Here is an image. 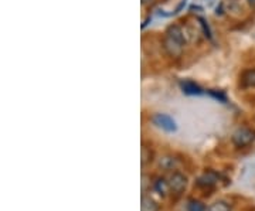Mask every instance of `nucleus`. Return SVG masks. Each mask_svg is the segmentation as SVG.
<instances>
[{"mask_svg": "<svg viewBox=\"0 0 255 211\" xmlns=\"http://www.w3.org/2000/svg\"><path fill=\"white\" fill-rule=\"evenodd\" d=\"M164 50L172 57H179L182 54L183 47L186 44V36L184 31L179 26H169L164 33Z\"/></svg>", "mask_w": 255, "mask_h": 211, "instance_id": "f257e3e1", "label": "nucleus"}, {"mask_svg": "<svg viewBox=\"0 0 255 211\" xmlns=\"http://www.w3.org/2000/svg\"><path fill=\"white\" fill-rule=\"evenodd\" d=\"M254 132L253 130H250V129L247 128H241L238 129L237 132L233 135V142H234V145L238 147H244L248 146L250 143H253L254 142Z\"/></svg>", "mask_w": 255, "mask_h": 211, "instance_id": "f03ea898", "label": "nucleus"}, {"mask_svg": "<svg viewBox=\"0 0 255 211\" xmlns=\"http://www.w3.org/2000/svg\"><path fill=\"white\" fill-rule=\"evenodd\" d=\"M152 122L155 123L156 126L162 128L166 132H176L177 126H176V122H174L169 115H164V113H156L152 116Z\"/></svg>", "mask_w": 255, "mask_h": 211, "instance_id": "7ed1b4c3", "label": "nucleus"}, {"mask_svg": "<svg viewBox=\"0 0 255 211\" xmlns=\"http://www.w3.org/2000/svg\"><path fill=\"white\" fill-rule=\"evenodd\" d=\"M186 186H187V177L186 176H183L182 173H174L170 177V180H169V187H170V190H173L174 193L180 194L186 189Z\"/></svg>", "mask_w": 255, "mask_h": 211, "instance_id": "20e7f679", "label": "nucleus"}, {"mask_svg": "<svg viewBox=\"0 0 255 211\" xmlns=\"http://www.w3.org/2000/svg\"><path fill=\"white\" fill-rule=\"evenodd\" d=\"M180 88L182 91L186 94V95H203L204 94V90L201 88L199 84H196L194 81H190V80H182L180 83Z\"/></svg>", "mask_w": 255, "mask_h": 211, "instance_id": "39448f33", "label": "nucleus"}, {"mask_svg": "<svg viewBox=\"0 0 255 211\" xmlns=\"http://www.w3.org/2000/svg\"><path fill=\"white\" fill-rule=\"evenodd\" d=\"M217 180H219V177H217L216 173H213V172H207V173H204V175L201 176L200 179H199L197 184H199L200 187H203V189H209V187L216 186Z\"/></svg>", "mask_w": 255, "mask_h": 211, "instance_id": "423d86ee", "label": "nucleus"}, {"mask_svg": "<svg viewBox=\"0 0 255 211\" xmlns=\"http://www.w3.org/2000/svg\"><path fill=\"white\" fill-rule=\"evenodd\" d=\"M241 85L244 88H255V68L241 74Z\"/></svg>", "mask_w": 255, "mask_h": 211, "instance_id": "0eeeda50", "label": "nucleus"}, {"mask_svg": "<svg viewBox=\"0 0 255 211\" xmlns=\"http://www.w3.org/2000/svg\"><path fill=\"white\" fill-rule=\"evenodd\" d=\"M140 211H159V206L156 202L150 197H143L142 199V206H140Z\"/></svg>", "mask_w": 255, "mask_h": 211, "instance_id": "6e6552de", "label": "nucleus"}, {"mask_svg": "<svg viewBox=\"0 0 255 211\" xmlns=\"http://www.w3.org/2000/svg\"><path fill=\"white\" fill-rule=\"evenodd\" d=\"M155 189L157 190V193L166 194V193H167V190H169L170 187H169V183H167V182H166L164 179H159V180L156 182Z\"/></svg>", "mask_w": 255, "mask_h": 211, "instance_id": "1a4fd4ad", "label": "nucleus"}, {"mask_svg": "<svg viewBox=\"0 0 255 211\" xmlns=\"http://www.w3.org/2000/svg\"><path fill=\"white\" fill-rule=\"evenodd\" d=\"M209 211H231V207L226 202H216L210 207Z\"/></svg>", "mask_w": 255, "mask_h": 211, "instance_id": "9d476101", "label": "nucleus"}, {"mask_svg": "<svg viewBox=\"0 0 255 211\" xmlns=\"http://www.w3.org/2000/svg\"><path fill=\"white\" fill-rule=\"evenodd\" d=\"M209 95L211 98H214V100H217L219 102H223V104H227V97H226V94L221 91H214V90H209Z\"/></svg>", "mask_w": 255, "mask_h": 211, "instance_id": "9b49d317", "label": "nucleus"}, {"mask_svg": "<svg viewBox=\"0 0 255 211\" xmlns=\"http://www.w3.org/2000/svg\"><path fill=\"white\" fill-rule=\"evenodd\" d=\"M187 211H206V207L200 202H190L187 206Z\"/></svg>", "mask_w": 255, "mask_h": 211, "instance_id": "f8f14e48", "label": "nucleus"}, {"mask_svg": "<svg viewBox=\"0 0 255 211\" xmlns=\"http://www.w3.org/2000/svg\"><path fill=\"white\" fill-rule=\"evenodd\" d=\"M199 21H200V26L203 27V33H204V36L211 38V31H210V27H209V24H207V21H206L203 17H199Z\"/></svg>", "mask_w": 255, "mask_h": 211, "instance_id": "ddd939ff", "label": "nucleus"}, {"mask_svg": "<svg viewBox=\"0 0 255 211\" xmlns=\"http://www.w3.org/2000/svg\"><path fill=\"white\" fill-rule=\"evenodd\" d=\"M186 3H187V0H182V1H180V4H179V6L176 7V10L173 11V14H177V13H180V10H182L183 7L186 6Z\"/></svg>", "mask_w": 255, "mask_h": 211, "instance_id": "4468645a", "label": "nucleus"}, {"mask_svg": "<svg viewBox=\"0 0 255 211\" xmlns=\"http://www.w3.org/2000/svg\"><path fill=\"white\" fill-rule=\"evenodd\" d=\"M247 1H248V4H250L253 9H255V0H247Z\"/></svg>", "mask_w": 255, "mask_h": 211, "instance_id": "2eb2a0df", "label": "nucleus"}, {"mask_svg": "<svg viewBox=\"0 0 255 211\" xmlns=\"http://www.w3.org/2000/svg\"><path fill=\"white\" fill-rule=\"evenodd\" d=\"M152 0H142V4H147V3H150Z\"/></svg>", "mask_w": 255, "mask_h": 211, "instance_id": "dca6fc26", "label": "nucleus"}]
</instances>
